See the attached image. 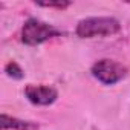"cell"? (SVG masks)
Returning <instances> with one entry per match:
<instances>
[{
	"instance_id": "cell-1",
	"label": "cell",
	"mask_w": 130,
	"mask_h": 130,
	"mask_svg": "<svg viewBox=\"0 0 130 130\" xmlns=\"http://www.w3.org/2000/svg\"><path fill=\"white\" fill-rule=\"evenodd\" d=\"M121 23L113 17H87L78 22L75 34L80 38H95V37H109L118 34Z\"/></svg>"
},
{
	"instance_id": "cell-2",
	"label": "cell",
	"mask_w": 130,
	"mask_h": 130,
	"mask_svg": "<svg viewBox=\"0 0 130 130\" xmlns=\"http://www.w3.org/2000/svg\"><path fill=\"white\" fill-rule=\"evenodd\" d=\"M58 35H61L58 28L37 19H28L22 29V41L28 46H38Z\"/></svg>"
},
{
	"instance_id": "cell-3",
	"label": "cell",
	"mask_w": 130,
	"mask_h": 130,
	"mask_svg": "<svg viewBox=\"0 0 130 130\" xmlns=\"http://www.w3.org/2000/svg\"><path fill=\"white\" fill-rule=\"evenodd\" d=\"M90 72L93 78H96L100 83L106 86H112V84L119 83L127 75V68L115 60L103 58V60H98L90 68Z\"/></svg>"
},
{
	"instance_id": "cell-4",
	"label": "cell",
	"mask_w": 130,
	"mask_h": 130,
	"mask_svg": "<svg viewBox=\"0 0 130 130\" xmlns=\"http://www.w3.org/2000/svg\"><path fill=\"white\" fill-rule=\"evenodd\" d=\"M25 96L28 98L29 103L35 106H51L57 101L58 92L52 86H35V84H28L25 87Z\"/></svg>"
},
{
	"instance_id": "cell-5",
	"label": "cell",
	"mask_w": 130,
	"mask_h": 130,
	"mask_svg": "<svg viewBox=\"0 0 130 130\" xmlns=\"http://www.w3.org/2000/svg\"><path fill=\"white\" fill-rule=\"evenodd\" d=\"M0 125H2V130H38V127H40L37 122L19 119V118L9 116L6 113L2 115Z\"/></svg>"
},
{
	"instance_id": "cell-6",
	"label": "cell",
	"mask_w": 130,
	"mask_h": 130,
	"mask_svg": "<svg viewBox=\"0 0 130 130\" xmlns=\"http://www.w3.org/2000/svg\"><path fill=\"white\" fill-rule=\"evenodd\" d=\"M5 74L12 80H22L23 78V69L19 66L15 61H9L5 66Z\"/></svg>"
},
{
	"instance_id": "cell-7",
	"label": "cell",
	"mask_w": 130,
	"mask_h": 130,
	"mask_svg": "<svg viewBox=\"0 0 130 130\" xmlns=\"http://www.w3.org/2000/svg\"><path fill=\"white\" fill-rule=\"evenodd\" d=\"M38 6H44V8H57V9H66L71 6V2H43V3H37Z\"/></svg>"
}]
</instances>
